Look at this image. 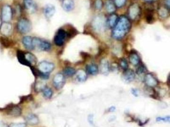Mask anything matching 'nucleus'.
<instances>
[{"instance_id": "1", "label": "nucleus", "mask_w": 170, "mask_h": 127, "mask_svg": "<svg viewBox=\"0 0 170 127\" xmlns=\"http://www.w3.org/2000/svg\"><path fill=\"white\" fill-rule=\"evenodd\" d=\"M131 27V22L125 16H121L118 19L112 31L113 38L119 40L123 38L129 32Z\"/></svg>"}, {"instance_id": "2", "label": "nucleus", "mask_w": 170, "mask_h": 127, "mask_svg": "<svg viewBox=\"0 0 170 127\" xmlns=\"http://www.w3.org/2000/svg\"><path fill=\"white\" fill-rule=\"evenodd\" d=\"M106 25V19L102 15H96L92 21V27L96 32H102L105 28Z\"/></svg>"}, {"instance_id": "3", "label": "nucleus", "mask_w": 170, "mask_h": 127, "mask_svg": "<svg viewBox=\"0 0 170 127\" xmlns=\"http://www.w3.org/2000/svg\"><path fill=\"white\" fill-rule=\"evenodd\" d=\"M33 48H36L42 51H48L51 48V44L46 40L34 37L32 39Z\"/></svg>"}, {"instance_id": "4", "label": "nucleus", "mask_w": 170, "mask_h": 127, "mask_svg": "<svg viewBox=\"0 0 170 127\" xmlns=\"http://www.w3.org/2000/svg\"><path fill=\"white\" fill-rule=\"evenodd\" d=\"M68 33L62 29H59L57 31L54 37V42L55 45L58 46H62L66 40Z\"/></svg>"}, {"instance_id": "5", "label": "nucleus", "mask_w": 170, "mask_h": 127, "mask_svg": "<svg viewBox=\"0 0 170 127\" xmlns=\"http://www.w3.org/2000/svg\"><path fill=\"white\" fill-rule=\"evenodd\" d=\"M17 29L21 33H27L31 29V24L28 19H21L17 23Z\"/></svg>"}, {"instance_id": "6", "label": "nucleus", "mask_w": 170, "mask_h": 127, "mask_svg": "<svg viewBox=\"0 0 170 127\" xmlns=\"http://www.w3.org/2000/svg\"><path fill=\"white\" fill-rule=\"evenodd\" d=\"M38 70L41 72L48 74L54 68V64L47 61H42L38 66Z\"/></svg>"}, {"instance_id": "7", "label": "nucleus", "mask_w": 170, "mask_h": 127, "mask_svg": "<svg viewBox=\"0 0 170 127\" xmlns=\"http://www.w3.org/2000/svg\"><path fill=\"white\" fill-rule=\"evenodd\" d=\"M141 9L137 4H132L129 8V15L132 20H135L140 15Z\"/></svg>"}, {"instance_id": "8", "label": "nucleus", "mask_w": 170, "mask_h": 127, "mask_svg": "<svg viewBox=\"0 0 170 127\" xmlns=\"http://www.w3.org/2000/svg\"><path fill=\"white\" fill-rule=\"evenodd\" d=\"M53 84L56 89H61L65 83L64 74L61 73L57 74L53 78Z\"/></svg>"}, {"instance_id": "9", "label": "nucleus", "mask_w": 170, "mask_h": 127, "mask_svg": "<svg viewBox=\"0 0 170 127\" xmlns=\"http://www.w3.org/2000/svg\"><path fill=\"white\" fill-rule=\"evenodd\" d=\"M144 80L148 87H156L158 84V81L153 74L150 73L147 74L144 77Z\"/></svg>"}, {"instance_id": "10", "label": "nucleus", "mask_w": 170, "mask_h": 127, "mask_svg": "<svg viewBox=\"0 0 170 127\" xmlns=\"http://www.w3.org/2000/svg\"><path fill=\"white\" fill-rule=\"evenodd\" d=\"M2 17L5 23L9 22L12 17V11L11 7L8 5L4 6L2 9Z\"/></svg>"}, {"instance_id": "11", "label": "nucleus", "mask_w": 170, "mask_h": 127, "mask_svg": "<svg viewBox=\"0 0 170 127\" xmlns=\"http://www.w3.org/2000/svg\"><path fill=\"white\" fill-rule=\"evenodd\" d=\"M135 78V74L134 71L131 69H127L125 70L122 74V79L124 82L126 83L132 82Z\"/></svg>"}, {"instance_id": "12", "label": "nucleus", "mask_w": 170, "mask_h": 127, "mask_svg": "<svg viewBox=\"0 0 170 127\" xmlns=\"http://www.w3.org/2000/svg\"><path fill=\"white\" fill-rule=\"evenodd\" d=\"M55 7L51 4H48L44 8V14L48 19H50L53 17L55 14Z\"/></svg>"}, {"instance_id": "13", "label": "nucleus", "mask_w": 170, "mask_h": 127, "mask_svg": "<svg viewBox=\"0 0 170 127\" xmlns=\"http://www.w3.org/2000/svg\"><path fill=\"white\" fill-rule=\"evenodd\" d=\"M24 5L29 13H34L37 10V6L34 0H24Z\"/></svg>"}, {"instance_id": "14", "label": "nucleus", "mask_w": 170, "mask_h": 127, "mask_svg": "<svg viewBox=\"0 0 170 127\" xmlns=\"http://www.w3.org/2000/svg\"><path fill=\"white\" fill-rule=\"evenodd\" d=\"M61 6L65 11L67 12L72 11L75 7L74 0H62Z\"/></svg>"}, {"instance_id": "15", "label": "nucleus", "mask_w": 170, "mask_h": 127, "mask_svg": "<svg viewBox=\"0 0 170 127\" xmlns=\"http://www.w3.org/2000/svg\"><path fill=\"white\" fill-rule=\"evenodd\" d=\"M110 64L106 59H104L100 61V70L102 74L108 75L110 72Z\"/></svg>"}, {"instance_id": "16", "label": "nucleus", "mask_w": 170, "mask_h": 127, "mask_svg": "<svg viewBox=\"0 0 170 127\" xmlns=\"http://www.w3.org/2000/svg\"><path fill=\"white\" fill-rule=\"evenodd\" d=\"M86 71L87 73L90 75H96L98 73V66L94 64H88L86 66Z\"/></svg>"}, {"instance_id": "17", "label": "nucleus", "mask_w": 170, "mask_h": 127, "mask_svg": "<svg viewBox=\"0 0 170 127\" xmlns=\"http://www.w3.org/2000/svg\"><path fill=\"white\" fill-rule=\"evenodd\" d=\"M25 120L28 124L31 125H36L39 122L37 116L33 114H28V115H27L25 117Z\"/></svg>"}, {"instance_id": "18", "label": "nucleus", "mask_w": 170, "mask_h": 127, "mask_svg": "<svg viewBox=\"0 0 170 127\" xmlns=\"http://www.w3.org/2000/svg\"><path fill=\"white\" fill-rule=\"evenodd\" d=\"M32 39L33 38L30 36H25L23 38V43L25 48L27 49L32 50L33 48V44H32Z\"/></svg>"}, {"instance_id": "19", "label": "nucleus", "mask_w": 170, "mask_h": 127, "mask_svg": "<svg viewBox=\"0 0 170 127\" xmlns=\"http://www.w3.org/2000/svg\"><path fill=\"white\" fill-rule=\"evenodd\" d=\"M17 59L19 60V62L22 64L27 66H30V64L28 63L27 59L25 58V53L23 52L19 51L17 53Z\"/></svg>"}, {"instance_id": "20", "label": "nucleus", "mask_w": 170, "mask_h": 127, "mask_svg": "<svg viewBox=\"0 0 170 127\" xmlns=\"http://www.w3.org/2000/svg\"><path fill=\"white\" fill-rule=\"evenodd\" d=\"M21 113V108L19 106H13L8 110V114L11 116H19Z\"/></svg>"}, {"instance_id": "21", "label": "nucleus", "mask_w": 170, "mask_h": 127, "mask_svg": "<svg viewBox=\"0 0 170 127\" xmlns=\"http://www.w3.org/2000/svg\"><path fill=\"white\" fill-rule=\"evenodd\" d=\"M129 61L133 66H137L140 62V58L135 52H132L129 56Z\"/></svg>"}, {"instance_id": "22", "label": "nucleus", "mask_w": 170, "mask_h": 127, "mask_svg": "<svg viewBox=\"0 0 170 127\" xmlns=\"http://www.w3.org/2000/svg\"><path fill=\"white\" fill-rule=\"evenodd\" d=\"M106 8L108 13H113L116 10L115 3L112 0H107L106 3Z\"/></svg>"}, {"instance_id": "23", "label": "nucleus", "mask_w": 170, "mask_h": 127, "mask_svg": "<svg viewBox=\"0 0 170 127\" xmlns=\"http://www.w3.org/2000/svg\"><path fill=\"white\" fill-rule=\"evenodd\" d=\"M76 77L78 80L80 82H84L87 80V76L86 72L83 70H79L76 72Z\"/></svg>"}, {"instance_id": "24", "label": "nucleus", "mask_w": 170, "mask_h": 127, "mask_svg": "<svg viewBox=\"0 0 170 127\" xmlns=\"http://www.w3.org/2000/svg\"><path fill=\"white\" fill-rule=\"evenodd\" d=\"M11 25L8 23H5L1 27V32L4 35H7L11 31Z\"/></svg>"}, {"instance_id": "25", "label": "nucleus", "mask_w": 170, "mask_h": 127, "mask_svg": "<svg viewBox=\"0 0 170 127\" xmlns=\"http://www.w3.org/2000/svg\"><path fill=\"white\" fill-rule=\"evenodd\" d=\"M25 58L27 59V61L28 63L30 64V65L34 64L36 63L37 60H36V57H35L34 55H33L31 53H25Z\"/></svg>"}, {"instance_id": "26", "label": "nucleus", "mask_w": 170, "mask_h": 127, "mask_svg": "<svg viewBox=\"0 0 170 127\" xmlns=\"http://www.w3.org/2000/svg\"><path fill=\"white\" fill-rule=\"evenodd\" d=\"M117 15L115 14H112L110 16L108 21V25L110 27H114L117 22Z\"/></svg>"}, {"instance_id": "27", "label": "nucleus", "mask_w": 170, "mask_h": 127, "mask_svg": "<svg viewBox=\"0 0 170 127\" xmlns=\"http://www.w3.org/2000/svg\"><path fill=\"white\" fill-rule=\"evenodd\" d=\"M64 74L67 76H72L76 74V71L75 69L71 67H68L63 70Z\"/></svg>"}, {"instance_id": "28", "label": "nucleus", "mask_w": 170, "mask_h": 127, "mask_svg": "<svg viewBox=\"0 0 170 127\" xmlns=\"http://www.w3.org/2000/svg\"><path fill=\"white\" fill-rule=\"evenodd\" d=\"M42 92L44 96L48 99L50 98L53 94V91L49 87H44L42 90Z\"/></svg>"}, {"instance_id": "29", "label": "nucleus", "mask_w": 170, "mask_h": 127, "mask_svg": "<svg viewBox=\"0 0 170 127\" xmlns=\"http://www.w3.org/2000/svg\"><path fill=\"white\" fill-rule=\"evenodd\" d=\"M158 14L161 17L163 18L166 17L168 16L169 11L167 8H160L158 10Z\"/></svg>"}, {"instance_id": "30", "label": "nucleus", "mask_w": 170, "mask_h": 127, "mask_svg": "<svg viewBox=\"0 0 170 127\" xmlns=\"http://www.w3.org/2000/svg\"><path fill=\"white\" fill-rule=\"evenodd\" d=\"M120 66H121V68L123 69L124 70H126L127 69H128V67H129V64L127 63V61L125 59H122L120 60V63H119Z\"/></svg>"}, {"instance_id": "31", "label": "nucleus", "mask_w": 170, "mask_h": 127, "mask_svg": "<svg viewBox=\"0 0 170 127\" xmlns=\"http://www.w3.org/2000/svg\"><path fill=\"white\" fill-rule=\"evenodd\" d=\"M156 120L158 122H164L170 123V116L159 117L157 118Z\"/></svg>"}, {"instance_id": "32", "label": "nucleus", "mask_w": 170, "mask_h": 127, "mask_svg": "<svg viewBox=\"0 0 170 127\" xmlns=\"http://www.w3.org/2000/svg\"><path fill=\"white\" fill-rule=\"evenodd\" d=\"M126 0H114L115 6L118 8H121L124 5Z\"/></svg>"}, {"instance_id": "33", "label": "nucleus", "mask_w": 170, "mask_h": 127, "mask_svg": "<svg viewBox=\"0 0 170 127\" xmlns=\"http://www.w3.org/2000/svg\"><path fill=\"white\" fill-rule=\"evenodd\" d=\"M146 70L145 66H144L143 65H140L138 66V68H137L136 70V72L138 74H144V72H145Z\"/></svg>"}, {"instance_id": "34", "label": "nucleus", "mask_w": 170, "mask_h": 127, "mask_svg": "<svg viewBox=\"0 0 170 127\" xmlns=\"http://www.w3.org/2000/svg\"><path fill=\"white\" fill-rule=\"evenodd\" d=\"M103 3L102 0H96L95 2V7L97 10H100L102 9Z\"/></svg>"}, {"instance_id": "35", "label": "nucleus", "mask_w": 170, "mask_h": 127, "mask_svg": "<svg viewBox=\"0 0 170 127\" xmlns=\"http://www.w3.org/2000/svg\"><path fill=\"white\" fill-rule=\"evenodd\" d=\"M10 127H27V125L23 123H13L10 125Z\"/></svg>"}, {"instance_id": "36", "label": "nucleus", "mask_w": 170, "mask_h": 127, "mask_svg": "<svg viewBox=\"0 0 170 127\" xmlns=\"http://www.w3.org/2000/svg\"><path fill=\"white\" fill-rule=\"evenodd\" d=\"M88 121L90 124L92 125H94V116L93 115H90L88 118Z\"/></svg>"}, {"instance_id": "37", "label": "nucleus", "mask_w": 170, "mask_h": 127, "mask_svg": "<svg viewBox=\"0 0 170 127\" xmlns=\"http://www.w3.org/2000/svg\"><path fill=\"white\" fill-rule=\"evenodd\" d=\"M131 92H132V94L135 96H138V94H139V91L137 89H135V88L131 89Z\"/></svg>"}, {"instance_id": "38", "label": "nucleus", "mask_w": 170, "mask_h": 127, "mask_svg": "<svg viewBox=\"0 0 170 127\" xmlns=\"http://www.w3.org/2000/svg\"><path fill=\"white\" fill-rule=\"evenodd\" d=\"M165 4L167 9H170V0H165Z\"/></svg>"}, {"instance_id": "39", "label": "nucleus", "mask_w": 170, "mask_h": 127, "mask_svg": "<svg viewBox=\"0 0 170 127\" xmlns=\"http://www.w3.org/2000/svg\"><path fill=\"white\" fill-rule=\"evenodd\" d=\"M0 127H8V126L4 122L0 121Z\"/></svg>"}, {"instance_id": "40", "label": "nucleus", "mask_w": 170, "mask_h": 127, "mask_svg": "<svg viewBox=\"0 0 170 127\" xmlns=\"http://www.w3.org/2000/svg\"><path fill=\"white\" fill-rule=\"evenodd\" d=\"M115 110V107L114 106H112L110 107L109 109H108V111H110V112H114Z\"/></svg>"}, {"instance_id": "41", "label": "nucleus", "mask_w": 170, "mask_h": 127, "mask_svg": "<svg viewBox=\"0 0 170 127\" xmlns=\"http://www.w3.org/2000/svg\"><path fill=\"white\" fill-rule=\"evenodd\" d=\"M168 84L170 85V74L168 78Z\"/></svg>"}, {"instance_id": "42", "label": "nucleus", "mask_w": 170, "mask_h": 127, "mask_svg": "<svg viewBox=\"0 0 170 127\" xmlns=\"http://www.w3.org/2000/svg\"><path fill=\"white\" fill-rule=\"evenodd\" d=\"M146 2H151V1H152L153 0H145Z\"/></svg>"}, {"instance_id": "43", "label": "nucleus", "mask_w": 170, "mask_h": 127, "mask_svg": "<svg viewBox=\"0 0 170 127\" xmlns=\"http://www.w3.org/2000/svg\"><path fill=\"white\" fill-rule=\"evenodd\" d=\"M0 24H1V21H0Z\"/></svg>"}]
</instances>
